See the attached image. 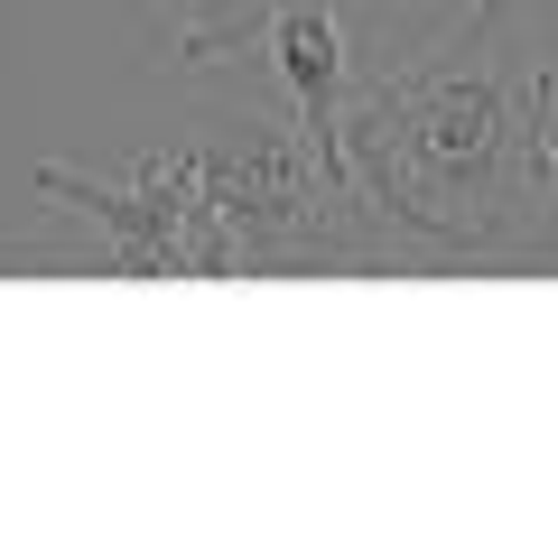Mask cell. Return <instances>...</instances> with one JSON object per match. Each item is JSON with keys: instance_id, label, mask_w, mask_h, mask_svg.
<instances>
[{"instance_id": "cell-1", "label": "cell", "mask_w": 558, "mask_h": 558, "mask_svg": "<svg viewBox=\"0 0 558 558\" xmlns=\"http://www.w3.org/2000/svg\"><path fill=\"white\" fill-rule=\"evenodd\" d=\"M38 196L65 205V215H84L94 233H112L102 279H242L233 233L205 205L196 149H149L131 168V186L75 178V168H38Z\"/></svg>"}, {"instance_id": "cell-2", "label": "cell", "mask_w": 558, "mask_h": 558, "mask_svg": "<svg viewBox=\"0 0 558 558\" xmlns=\"http://www.w3.org/2000/svg\"><path fill=\"white\" fill-rule=\"evenodd\" d=\"M260 47L279 57V84H289V102H299V140H307V159H317L326 196L363 205L354 178H344V102H354V65H344L336 0H270V38Z\"/></svg>"}, {"instance_id": "cell-3", "label": "cell", "mask_w": 558, "mask_h": 558, "mask_svg": "<svg viewBox=\"0 0 558 558\" xmlns=\"http://www.w3.org/2000/svg\"><path fill=\"white\" fill-rule=\"evenodd\" d=\"M270 38V0H178V65H223Z\"/></svg>"}]
</instances>
